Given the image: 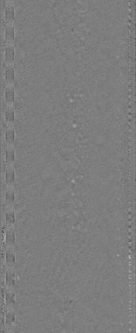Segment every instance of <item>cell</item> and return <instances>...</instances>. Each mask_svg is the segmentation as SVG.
Returning a JSON list of instances; mask_svg holds the SVG:
<instances>
[{
    "label": "cell",
    "mask_w": 136,
    "mask_h": 333,
    "mask_svg": "<svg viewBox=\"0 0 136 333\" xmlns=\"http://www.w3.org/2000/svg\"><path fill=\"white\" fill-rule=\"evenodd\" d=\"M6 181L7 183H11L14 182V172L12 171H9L6 174Z\"/></svg>",
    "instance_id": "8"
},
{
    "label": "cell",
    "mask_w": 136,
    "mask_h": 333,
    "mask_svg": "<svg viewBox=\"0 0 136 333\" xmlns=\"http://www.w3.org/2000/svg\"><path fill=\"white\" fill-rule=\"evenodd\" d=\"M14 50L13 46L7 47L5 49V58L7 62L11 63L14 60Z\"/></svg>",
    "instance_id": "1"
},
{
    "label": "cell",
    "mask_w": 136,
    "mask_h": 333,
    "mask_svg": "<svg viewBox=\"0 0 136 333\" xmlns=\"http://www.w3.org/2000/svg\"><path fill=\"white\" fill-rule=\"evenodd\" d=\"M6 139L7 142L12 143L14 140V132L13 130H9L6 132Z\"/></svg>",
    "instance_id": "6"
},
{
    "label": "cell",
    "mask_w": 136,
    "mask_h": 333,
    "mask_svg": "<svg viewBox=\"0 0 136 333\" xmlns=\"http://www.w3.org/2000/svg\"><path fill=\"white\" fill-rule=\"evenodd\" d=\"M14 39V29L13 26H7L6 28V40L7 41H12Z\"/></svg>",
    "instance_id": "2"
},
{
    "label": "cell",
    "mask_w": 136,
    "mask_h": 333,
    "mask_svg": "<svg viewBox=\"0 0 136 333\" xmlns=\"http://www.w3.org/2000/svg\"><path fill=\"white\" fill-rule=\"evenodd\" d=\"M6 161L10 163L14 161V151L12 150L7 151L6 152Z\"/></svg>",
    "instance_id": "7"
},
{
    "label": "cell",
    "mask_w": 136,
    "mask_h": 333,
    "mask_svg": "<svg viewBox=\"0 0 136 333\" xmlns=\"http://www.w3.org/2000/svg\"><path fill=\"white\" fill-rule=\"evenodd\" d=\"M6 119L7 121H14V112L12 110L7 111L6 112Z\"/></svg>",
    "instance_id": "9"
},
{
    "label": "cell",
    "mask_w": 136,
    "mask_h": 333,
    "mask_svg": "<svg viewBox=\"0 0 136 333\" xmlns=\"http://www.w3.org/2000/svg\"><path fill=\"white\" fill-rule=\"evenodd\" d=\"M6 100L8 102H12L14 101V90L7 89L6 92Z\"/></svg>",
    "instance_id": "5"
},
{
    "label": "cell",
    "mask_w": 136,
    "mask_h": 333,
    "mask_svg": "<svg viewBox=\"0 0 136 333\" xmlns=\"http://www.w3.org/2000/svg\"><path fill=\"white\" fill-rule=\"evenodd\" d=\"M6 79L8 82L11 83L14 79V69L11 68H9L6 71Z\"/></svg>",
    "instance_id": "4"
},
{
    "label": "cell",
    "mask_w": 136,
    "mask_h": 333,
    "mask_svg": "<svg viewBox=\"0 0 136 333\" xmlns=\"http://www.w3.org/2000/svg\"><path fill=\"white\" fill-rule=\"evenodd\" d=\"M14 11L13 7L9 6L6 7L5 10V18L7 20L12 21L14 19Z\"/></svg>",
    "instance_id": "3"
}]
</instances>
